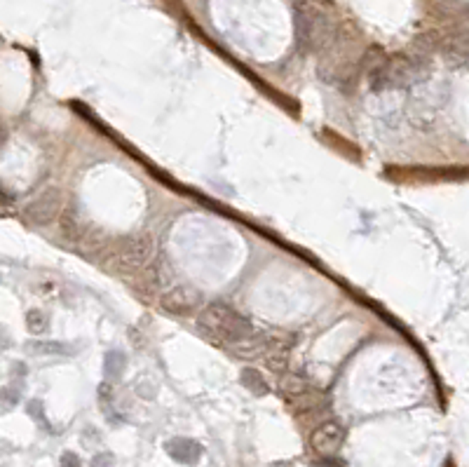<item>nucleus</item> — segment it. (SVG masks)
Here are the masks:
<instances>
[{"mask_svg":"<svg viewBox=\"0 0 469 467\" xmlns=\"http://www.w3.org/2000/svg\"><path fill=\"white\" fill-rule=\"evenodd\" d=\"M197 324L202 332L212 334L228 343H242L252 334V324H249L239 312H234L230 305H225L221 301L205 305V308L200 310Z\"/></svg>","mask_w":469,"mask_h":467,"instance_id":"nucleus-1","label":"nucleus"},{"mask_svg":"<svg viewBox=\"0 0 469 467\" xmlns=\"http://www.w3.org/2000/svg\"><path fill=\"white\" fill-rule=\"evenodd\" d=\"M153 256V237L148 235H136L129 237L127 242L118 249V254L113 256V268L123 272H134L141 270Z\"/></svg>","mask_w":469,"mask_h":467,"instance_id":"nucleus-2","label":"nucleus"},{"mask_svg":"<svg viewBox=\"0 0 469 467\" xmlns=\"http://www.w3.org/2000/svg\"><path fill=\"white\" fill-rule=\"evenodd\" d=\"M202 303H205V296H202L200 289L190 287V284L174 287L163 296V308L167 312H172V315H179V317L197 312L202 308Z\"/></svg>","mask_w":469,"mask_h":467,"instance_id":"nucleus-3","label":"nucleus"},{"mask_svg":"<svg viewBox=\"0 0 469 467\" xmlns=\"http://www.w3.org/2000/svg\"><path fill=\"white\" fill-rule=\"evenodd\" d=\"M345 441V428L336 421L321 423L319 428H314L310 434V446L317 456H334L341 451Z\"/></svg>","mask_w":469,"mask_h":467,"instance_id":"nucleus-4","label":"nucleus"},{"mask_svg":"<svg viewBox=\"0 0 469 467\" xmlns=\"http://www.w3.org/2000/svg\"><path fill=\"white\" fill-rule=\"evenodd\" d=\"M59 209H61V193L56 188H50L47 193H43L36 202L29 205V216L34 223L47 225L59 216Z\"/></svg>","mask_w":469,"mask_h":467,"instance_id":"nucleus-5","label":"nucleus"},{"mask_svg":"<svg viewBox=\"0 0 469 467\" xmlns=\"http://www.w3.org/2000/svg\"><path fill=\"white\" fill-rule=\"evenodd\" d=\"M165 451L172 461L181 463V465H197L202 453H205L197 441L188 439V437H174V439L165 441Z\"/></svg>","mask_w":469,"mask_h":467,"instance_id":"nucleus-6","label":"nucleus"},{"mask_svg":"<svg viewBox=\"0 0 469 467\" xmlns=\"http://www.w3.org/2000/svg\"><path fill=\"white\" fill-rule=\"evenodd\" d=\"M29 352L34 355H52V357H71L76 348L68 343H59V341H34L29 343Z\"/></svg>","mask_w":469,"mask_h":467,"instance_id":"nucleus-7","label":"nucleus"},{"mask_svg":"<svg viewBox=\"0 0 469 467\" xmlns=\"http://www.w3.org/2000/svg\"><path fill=\"white\" fill-rule=\"evenodd\" d=\"M127 369V357L123 350H110L106 359H103V376L108 378V383H115L125 376Z\"/></svg>","mask_w":469,"mask_h":467,"instance_id":"nucleus-8","label":"nucleus"},{"mask_svg":"<svg viewBox=\"0 0 469 467\" xmlns=\"http://www.w3.org/2000/svg\"><path fill=\"white\" fill-rule=\"evenodd\" d=\"M279 388H282V392L287 394V397H294V399H296V397H305L307 392H312L310 383H307L305 378L296 376V374H289V376L282 378Z\"/></svg>","mask_w":469,"mask_h":467,"instance_id":"nucleus-9","label":"nucleus"},{"mask_svg":"<svg viewBox=\"0 0 469 467\" xmlns=\"http://www.w3.org/2000/svg\"><path fill=\"white\" fill-rule=\"evenodd\" d=\"M242 385H244L247 390H252L256 397H263V394L270 392L268 383H265V378L258 369H244V371H242Z\"/></svg>","mask_w":469,"mask_h":467,"instance_id":"nucleus-10","label":"nucleus"},{"mask_svg":"<svg viewBox=\"0 0 469 467\" xmlns=\"http://www.w3.org/2000/svg\"><path fill=\"white\" fill-rule=\"evenodd\" d=\"M26 329H29L31 334H36V336L45 334V332H47V317H45V312L29 310V312H26Z\"/></svg>","mask_w":469,"mask_h":467,"instance_id":"nucleus-11","label":"nucleus"},{"mask_svg":"<svg viewBox=\"0 0 469 467\" xmlns=\"http://www.w3.org/2000/svg\"><path fill=\"white\" fill-rule=\"evenodd\" d=\"M19 397H21V392L17 388H3L0 390V409H3V411H10V409L19 404Z\"/></svg>","mask_w":469,"mask_h":467,"instance_id":"nucleus-12","label":"nucleus"},{"mask_svg":"<svg viewBox=\"0 0 469 467\" xmlns=\"http://www.w3.org/2000/svg\"><path fill=\"white\" fill-rule=\"evenodd\" d=\"M90 467H115V456L113 453H96L94 458H92V463H90Z\"/></svg>","mask_w":469,"mask_h":467,"instance_id":"nucleus-13","label":"nucleus"},{"mask_svg":"<svg viewBox=\"0 0 469 467\" xmlns=\"http://www.w3.org/2000/svg\"><path fill=\"white\" fill-rule=\"evenodd\" d=\"M59 467H83V463H80L78 453H73V451H63L61 461H59Z\"/></svg>","mask_w":469,"mask_h":467,"instance_id":"nucleus-14","label":"nucleus"},{"mask_svg":"<svg viewBox=\"0 0 469 467\" xmlns=\"http://www.w3.org/2000/svg\"><path fill=\"white\" fill-rule=\"evenodd\" d=\"M29 414L34 416L38 423H43L45 428H47V423H45V416H43V406H40V401H31V404H29Z\"/></svg>","mask_w":469,"mask_h":467,"instance_id":"nucleus-15","label":"nucleus"},{"mask_svg":"<svg viewBox=\"0 0 469 467\" xmlns=\"http://www.w3.org/2000/svg\"><path fill=\"white\" fill-rule=\"evenodd\" d=\"M99 394H101V401L106 404V401H110V383H101L99 385Z\"/></svg>","mask_w":469,"mask_h":467,"instance_id":"nucleus-16","label":"nucleus"},{"mask_svg":"<svg viewBox=\"0 0 469 467\" xmlns=\"http://www.w3.org/2000/svg\"><path fill=\"white\" fill-rule=\"evenodd\" d=\"M10 348V338H7V334L0 332V350H7Z\"/></svg>","mask_w":469,"mask_h":467,"instance_id":"nucleus-17","label":"nucleus"}]
</instances>
